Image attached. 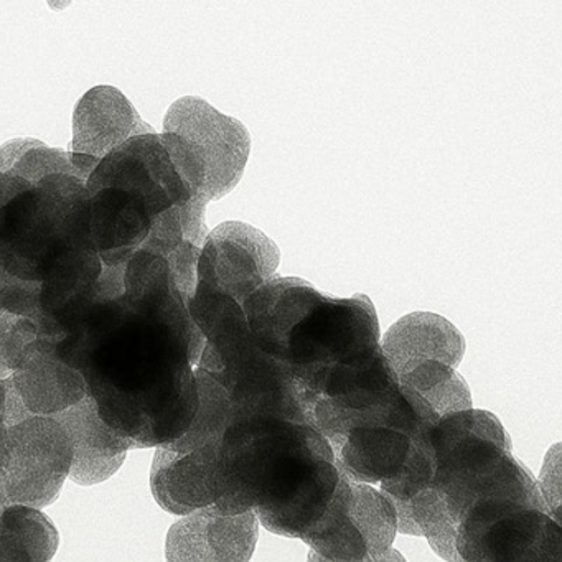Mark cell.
I'll use <instances>...</instances> for the list:
<instances>
[{
	"mask_svg": "<svg viewBox=\"0 0 562 562\" xmlns=\"http://www.w3.org/2000/svg\"><path fill=\"white\" fill-rule=\"evenodd\" d=\"M8 173L22 177L34 187L50 176H67L83 182L71 164V150L48 147L47 144L27 150Z\"/></svg>",
	"mask_w": 562,
	"mask_h": 562,
	"instance_id": "cell-22",
	"label": "cell"
},
{
	"mask_svg": "<svg viewBox=\"0 0 562 562\" xmlns=\"http://www.w3.org/2000/svg\"><path fill=\"white\" fill-rule=\"evenodd\" d=\"M432 427H419L414 430L403 467L396 475L380 483L381 492L393 498L411 499L420 490L430 485L436 472V460L430 442Z\"/></svg>",
	"mask_w": 562,
	"mask_h": 562,
	"instance_id": "cell-21",
	"label": "cell"
},
{
	"mask_svg": "<svg viewBox=\"0 0 562 562\" xmlns=\"http://www.w3.org/2000/svg\"><path fill=\"white\" fill-rule=\"evenodd\" d=\"M90 195L113 189L133 195L150 218L192 199L160 140V134H140L111 150L87 180Z\"/></svg>",
	"mask_w": 562,
	"mask_h": 562,
	"instance_id": "cell-8",
	"label": "cell"
},
{
	"mask_svg": "<svg viewBox=\"0 0 562 562\" xmlns=\"http://www.w3.org/2000/svg\"><path fill=\"white\" fill-rule=\"evenodd\" d=\"M321 295L305 279L276 274L256 289L243 308L259 348L282 361L289 334Z\"/></svg>",
	"mask_w": 562,
	"mask_h": 562,
	"instance_id": "cell-13",
	"label": "cell"
},
{
	"mask_svg": "<svg viewBox=\"0 0 562 562\" xmlns=\"http://www.w3.org/2000/svg\"><path fill=\"white\" fill-rule=\"evenodd\" d=\"M281 251L255 226L226 222L209 233L196 266V285L229 295L238 304L278 271Z\"/></svg>",
	"mask_w": 562,
	"mask_h": 562,
	"instance_id": "cell-9",
	"label": "cell"
},
{
	"mask_svg": "<svg viewBox=\"0 0 562 562\" xmlns=\"http://www.w3.org/2000/svg\"><path fill=\"white\" fill-rule=\"evenodd\" d=\"M338 483L324 515L299 539L322 561H393L396 508L386 493L355 482L338 470Z\"/></svg>",
	"mask_w": 562,
	"mask_h": 562,
	"instance_id": "cell-5",
	"label": "cell"
},
{
	"mask_svg": "<svg viewBox=\"0 0 562 562\" xmlns=\"http://www.w3.org/2000/svg\"><path fill=\"white\" fill-rule=\"evenodd\" d=\"M409 502L420 535L427 539L436 554L446 561H460L457 552L459 515L447 496L429 485L416 493Z\"/></svg>",
	"mask_w": 562,
	"mask_h": 562,
	"instance_id": "cell-20",
	"label": "cell"
},
{
	"mask_svg": "<svg viewBox=\"0 0 562 562\" xmlns=\"http://www.w3.org/2000/svg\"><path fill=\"white\" fill-rule=\"evenodd\" d=\"M15 322H18V315L11 314V312L0 307V334L11 330ZM11 367H9L8 361H5L4 355L0 353V380L11 376Z\"/></svg>",
	"mask_w": 562,
	"mask_h": 562,
	"instance_id": "cell-25",
	"label": "cell"
},
{
	"mask_svg": "<svg viewBox=\"0 0 562 562\" xmlns=\"http://www.w3.org/2000/svg\"><path fill=\"white\" fill-rule=\"evenodd\" d=\"M164 131L182 137L192 150L209 202L236 189L251 154V136L245 124L220 113L202 98L183 97L167 111Z\"/></svg>",
	"mask_w": 562,
	"mask_h": 562,
	"instance_id": "cell-7",
	"label": "cell"
},
{
	"mask_svg": "<svg viewBox=\"0 0 562 562\" xmlns=\"http://www.w3.org/2000/svg\"><path fill=\"white\" fill-rule=\"evenodd\" d=\"M460 561H561L562 532L538 480L473 499L459 519Z\"/></svg>",
	"mask_w": 562,
	"mask_h": 562,
	"instance_id": "cell-2",
	"label": "cell"
},
{
	"mask_svg": "<svg viewBox=\"0 0 562 562\" xmlns=\"http://www.w3.org/2000/svg\"><path fill=\"white\" fill-rule=\"evenodd\" d=\"M137 251L164 259L180 297L189 305L196 289V266L202 248L193 245L183 232L180 205L170 206L154 216L149 232Z\"/></svg>",
	"mask_w": 562,
	"mask_h": 562,
	"instance_id": "cell-16",
	"label": "cell"
},
{
	"mask_svg": "<svg viewBox=\"0 0 562 562\" xmlns=\"http://www.w3.org/2000/svg\"><path fill=\"white\" fill-rule=\"evenodd\" d=\"M436 472L430 486L440 490L457 515L483 493L522 469L512 439L495 414L462 409L446 414L430 430Z\"/></svg>",
	"mask_w": 562,
	"mask_h": 562,
	"instance_id": "cell-3",
	"label": "cell"
},
{
	"mask_svg": "<svg viewBox=\"0 0 562 562\" xmlns=\"http://www.w3.org/2000/svg\"><path fill=\"white\" fill-rule=\"evenodd\" d=\"M381 348L400 378L423 361L437 360L459 368L465 355V338L442 315L414 312L384 334Z\"/></svg>",
	"mask_w": 562,
	"mask_h": 562,
	"instance_id": "cell-15",
	"label": "cell"
},
{
	"mask_svg": "<svg viewBox=\"0 0 562 562\" xmlns=\"http://www.w3.org/2000/svg\"><path fill=\"white\" fill-rule=\"evenodd\" d=\"M538 486L552 516L561 525V446L559 443L552 447L546 456Z\"/></svg>",
	"mask_w": 562,
	"mask_h": 562,
	"instance_id": "cell-23",
	"label": "cell"
},
{
	"mask_svg": "<svg viewBox=\"0 0 562 562\" xmlns=\"http://www.w3.org/2000/svg\"><path fill=\"white\" fill-rule=\"evenodd\" d=\"M57 544V529L42 513L0 509V561H48Z\"/></svg>",
	"mask_w": 562,
	"mask_h": 562,
	"instance_id": "cell-17",
	"label": "cell"
},
{
	"mask_svg": "<svg viewBox=\"0 0 562 562\" xmlns=\"http://www.w3.org/2000/svg\"><path fill=\"white\" fill-rule=\"evenodd\" d=\"M297 380L308 424L330 446L358 423L387 416L401 391L381 347L360 360L325 364Z\"/></svg>",
	"mask_w": 562,
	"mask_h": 562,
	"instance_id": "cell-4",
	"label": "cell"
},
{
	"mask_svg": "<svg viewBox=\"0 0 562 562\" xmlns=\"http://www.w3.org/2000/svg\"><path fill=\"white\" fill-rule=\"evenodd\" d=\"M256 512H222L215 503L189 513L167 539L170 561H249L258 542Z\"/></svg>",
	"mask_w": 562,
	"mask_h": 562,
	"instance_id": "cell-10",
	"label": "cell"
},
{
	"mask_svg": "<svg viewBox=\"0 0 562 562\" xmlns=\"http://www.w3.org/2000/svg\"><path fill=\"white\" fill-rule=\"evenodd\" d=\"M397 380L400 384L411 387L424 397L439 417L472 407L469 384L460 376L457 368L442 361L429 360L417 363Z\"/></svg>",
	"mask_w": 562,
	"mask_h": 562,
	"instance_id": "cell-19",
	"label": "cell"
},
{
	"mask_svg": "<svg viewBox=\"0 0 562 562\" xmlns=\"http://www.w3.org/2000/svg\"><path fill=\"white\" fill-rule=\"evenodd\" d=\"M5 506H11V505H9V502H8V498H5L4 492H2V490H0V509L5 508Z\"/></svg>",
	"mask_w": 562,
	"mask_h": 562,
	"instance_id": "cell-28",
	"label": "cell"
},
{
	"mask_svg": "<svg viewBox=\"0 0 562 562\" xmlns=\"http://www.w3.org/2000/svg\"><path fill=\"white\" fill-rule=\"evenodd\" d=\"M220 443H210L193 452L157 450L153 469V492L160 506L189 515L218 498L216 490V462Z\"/></svg>",
	"mask_w": 562,
	"mask_h": 562,
	"instance_id": "cell-14",
	"label": "cell"
},
{
	"mask_svg": "<svg viewBox=\"0 0 562 562\" xmlns=\"http://www.w3.org/2000/svg\"><path fill=\"white\" fill-rule=\"evenodd\" d=\"M156 130L144 123L123 91L97 87L88 91L74 113V140L70 150L101 160L127 139Z\"/></svg>",
	"mask_w": 562,
	"mask_h": 562,
	"instance_id": "cell-12",
	"label": "cell"
},
{
	"mask_svg": "<svg viewBox=\"0 0 562 562\" xmlns=\"http://www.w3.org/2000/svg\"><path fill=\"white\" fill-rule=\"evenodd\" d=\"M48 8L54 12L67 11L71 4H74V0H47Z\"/></svg>",
	"mask_w": 562,
	"mask_h": 562,
	"instance_id": "cell-27",
	"label": "cell"
},
{
	"mask_svg": "<svg viewBox=\"0 0 562 562\" xmlns=\"http://www.w3.org/2000/svg\"><path fill=\"white\" fill-rule=\"evenodd\" d=\"M199 406L187 432L180 439L166 443V449L189 453L210 443L222 442L226 427L233 420V403L225 387L205 370L195 373Z\"/></svg>",
	"mask_w": 562,
	"mask_h": 562,
	"instance_id": "cell-18",
	"label": "cell"
},
{
	"mask_svg": "<svg viewBox=\"0 0 562 562\" xmlns=\"http://www.w3.org/2000/svg\"><path fill=\"white\" fill-rule=\"evenodd\" d=\"M50 417L67 432L74 450L68 476L83 486L110 479L123 465L124 457L131 449L144 447L108 427L101 420L91 396H85L80 403Z\"/></svg>",
	"mask_w": 562,
	"mask_h": 562,
	"instance_id": "cell-11",
	"label": "cell"
},
{
	"mask_svg": "<svg viewBox=\"0 0 562 562\" xmlns=\"http://www.w3.org/2000/svg\"><path fill=\"white\" fill-rule=\"evenodd\" d=\"M338 475L330 443L311 424L236 417L220 443L215 505L229 515L252 509L269 531L299 538L324 515Z\"/></svg>",
	"mask_w": 562,
	"mask_h": 562,
	"instance_id": "cell-1",
	"label": "cell"
},
{
	"mask_svg": "<svg viewBox=\"0 0 562 562\" xmlns=\"http://www.w3.org/2000/svg\"><path fill=\"white\" fill-rule=\"evenodd\" d=\"M380 347V324L370 297L322 292L289 334L282 363L301 376L325 364L360 360Z\"/></svg>",
	"mask_w": 562,
	"mask_h": 562,
	"instance_id": "cell-6",
	"label": "cell"
},
{
	"mask_svg": "<svg viewBox=\"0 0 562 562\" xmlns=\"http://www.w3.org/2000/svg\"><path fill=\"white\" fill-rule=\"evenodd\" d=\"M41 146H44V143L34 137H15L5 143L0 147V173H8L27 150Z\"/></svg>",
	"mask_w": 562,
	"mask_h": 562,
	"instance_id": "cell-24",
	"label": "cell"
},
{
	"mask_svg": "<svg viewBox=\"0 0 562 562\" xmlns=\"http://www.w3.org/2000/svg\"><path fill=\"white\" fill-rule=\"evenodd\" d=\"M21 282H24V279L11 274L4 266V261H2V256H0V289L9 288V285L21 284Z\"/></svg>",
	"mask_w": 562,
	"mask_h": 562,
	"instance_id": "cell-26",
	"label": "cell"
}]
</instances>
